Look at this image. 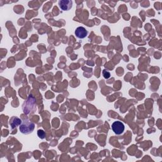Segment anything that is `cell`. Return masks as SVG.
Here are the masks:
<instances>
[{
  "mask_svg": "<svg viewBox=\"0 0 162 162\" xmlns=\"http://www.w3.org/2000/svg\"><path fill=\"white\" fill-rule=\"evenodd\" d=\"M60 8L63 11H68L72 7V2L70 0H61L58 2Z\"/></svg>",
  "mask_w": 162,
  "mask_h": 162,
  "instance_id": "3",
  "label": "cell"
},
{
  "mask_svg": "<svg viewBox=\"0 0 162 162\" xmlns=\"http://www.w3.org/2000/svg\"><path fill=\"white\" fill-rule=\"evenodd\" d=\"M35 128V124L31 122L28 119H25L19 125L20 131L24 134H31Z\"/></svg>",
  "mask_w": 162,
  "mask_h": 162,
  "instance_id": "1",
  "label": "cell"
},
{
  "mask_svg": "<svg viewBox=\"0 0 162 162\" xmlns=\"http://www.w3.org/2000/svg\"><path fill=\"white\" fill-rule=\"evenodd\" d=\"M76 36L79 39H84L87 35V31L83 27H79L75 31Z\"/></svg>",
  "mask_w": 162,
  "mask_h": 162,
  "instance_id": "4",
  "label": "cell"
},
{
  "mask_svg": "<svg viewBox=\"0 0 162 162\" xmlns=\"http://www.w3.org/2000/svg\"><path fill=\"white\" fill-rule=\"evenodd\" d=\"M22 121L20 119H18V118H17V117H12V118L10 119V125L12 126V128H15V127H16L17 126L20 125L22 124Z\"/></svg>",
  "mask_w": 162,
  "mask_h": 162,
  "instance_id": "5",
  "label": "cell"
},
{
  "mask_svg": "<svg viewBox=\"0 0 162 162\" xmlns=\"http://www.w3.org/2000/svg\"><path fill=\"white\" fill-rule=\"evenodd\" d=\"M111 129L115 134L120 135L124 132L125 130V126L122 122L120 121H116L112 124Z\"/></svg>",
  "mask_w": 162,
  "mask_h": 162,
  "instance_id": "2",
  "label": "cell"
}]
</instances>
